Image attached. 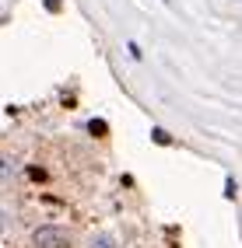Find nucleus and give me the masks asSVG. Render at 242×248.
Masks as SVG:
<instances>
[{
	"label": "nucleus",
	"mask_w": 242,
	"mask_h": 248,
	"mask_svg": "<svg viewBox=\"0 0 242 248\" xmlns=\"http://www.w3.org/2000/svg\"><path fill=\"white\" fill-rule=\"evenodd\" d=\"M32 245L35 248H70V231L56 227V224H42V227H35V234H32Z\"/></svg>",
	"instance_id": "nucleus-1"
},
{
	"label": "nucleus",
	"mask_w": 242,
	"mask_h": 248,
	"mask_svg": "<svg viewBox=\"0 0 242 248\" xmlns=\"http://www.w3.org/2000/svg\"><path fill=\"white\" fill-rule=\"evenodd\" d=\"M151 140H155L158 147H169V143H172V137H169V129H161V126H155V129H151Z\"/></svg>",
	"instance_id": "nucleus-2"
},
{
	"label": "nucleus",
	"mask_w": 242,
	"mask_h": 248,
	"mask_svg": "<svg viewBox=\"0 0 242 248\" xmlns=\"http://www.w3.org/2000/svg\"><path fill=\"white\" fill-rule=\"evenodd\" d=\"M91 248H116V241L102 234V238H95V241H91Z\"/></svg>",
	"instance_id": "nucleus-3"
},
{
	"label": "nucleus",
	"mask_w": 242,
	"mask_h": 248,
	"mask_svg": "<svg viewBox=\"0 0 242 248\" xmlns=\"http://www.w3.org/2000/svg\"><path fill=\"white\" fill-rule=\"evenodd\" d=\"M225 200H235V178H225Z\"/></svg>",
	"instance_id": "nucleus-4"
},
{
	"label": "nucleus",
	"mask_w": 242,
	"mask_h": 248,
	"mask_svg": "<svg viewBox=\"0 0 242 248\" xmlns=\"http://www.w3.org/2000/svg\"><path fill=\"white\" fill-rule=\"evenodd\" d=\"M88 129H91V133H105V123H102V119H91Z\"/></svg>",
	"instance_id": "nucleus-5"
},
{
	"label": "nucleus",
	"mask_w": 242,
	"mask_h": 248,
	"mask_svg": "<svg viewBox=\"0 0 242 248\" xmlns=\"http://www.w3.org/2000/svg\"><path fill=\"white\" fill-rule=\"evenodd\" d=\"M126 53H130V60H140V46L137 42H126Z\"/></svg>",
	"instance_id": "nucleus-6"
},
{
	"label": "nucleus",
	"mask_w": 242,
	"mask_h": 248,
	"mask_svg": "<svg viewBox=\"0 0 242 248\" xmlns=\"http://www.w3.org/2000/svg\"><path fill=\"white\" fill-rule=\"evenodd\" d=\"M46 7H50V11H56V7H60V0H46Z\"/></svg>",
	"instance_id": "nucleus-7"
},
{
	"label": "nucleus",
	"mask_w": 242,
	"mask_h": 248,
	"mask_svg": "<svg viewBox=\"0 0 242 248\" xmlns=\"http://www.w3.org/2000/svg\"><path fill=\"white\" fill-rule=\"evenodd\" d=\"M4 224H7V217H4V213H0V234H4Z\"/></svg>",
	"instance_id": "nucleus-8"
}]
</instances>
